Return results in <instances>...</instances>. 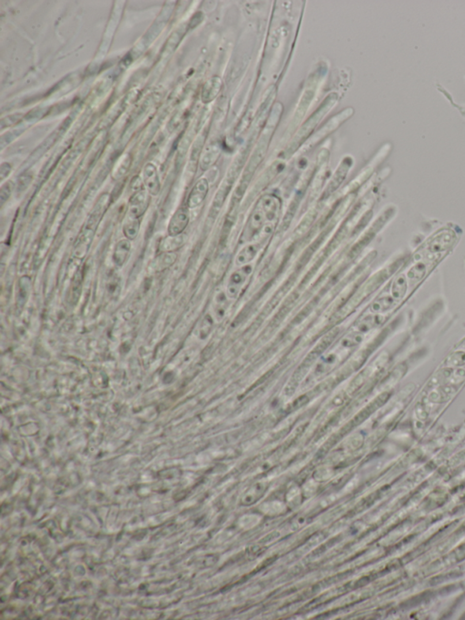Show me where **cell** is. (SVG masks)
Returning <instances> with one entry per match:
<instances>
[{
	"instance_id": "obj_1",
	"label": "cell",
	"mask_w": 465,
	"mask_h": 620,
	"mask_svg": "<svg viewBox=\"0 0 465 620\" xmlns=\"http://www.w3.org/2000/svg\"><path fill=\"white\" fill-rule=\"evenodd\" d=\"M251 271H252V269L250 267H246L245 269H242L237 272L232 273V276L229 279L228 285H227L228 297L237 298L239 293L241 292V290L243 289L245 281L248 278Z\"/></svg>"
},
{
	"instance_id": "obj_2",
	"label": "cell",
	"mask_w": 465,
	"mask_h": 620,
	"mask_svg": "<svg viewBox=\"0 0 465 620\" xmlns=\"http://www.w3.org/2000/svg\"><path fill=\"white\" fill-rule=\"evenodd\" d=\"M334 99H331V100H330V99H328V100H326L325 104H324V105L323 104V106H321V107H320L319 109H318V111L316 112V113L314 114V116H312L311 119L308 120V122L304 125V127L302 128L301 132H300L299 134L297 135L298 137H297V139H296V143H295V144H293V149H296V146H298V145H299L300 143H301V141H303V139H304V138L307 136L308 133H310V131L313 129V127H315V125L317 124L318 120L322 118V116L324 115V113L328 110V108H329V107H332V106H333V105H334V103H335V100H334Z\"/></svg>"
},
{
	"instance_id": "obj_3",
	"label": "cell",
	"mask_w": 465,
	"mask_h": 620,
	"mask_svg": "<svg viewBox=\"0 0 465 620\" xmlns=\"http://www.w3.org/2000/svg\"><path fill=\"white\" fill-rule=\"evenodd\" d=\"M189 223V212L187 209L181 208L175 213L168 226L169 236H179Z\"/></svg>"
},
{
	"instance_id": "obj_4",
	"label": "cell",
	"mask_w": 465,
	"mask_h": 620,
	"mask_svg": "<svg viewBox=\"0 0 465 620\" xmlns=\"http://www.w3.org/2000/svg\"><path fill=\"white\" fill-rule=\"evenodd\" d=\"M207 192H208V183L206 181V179L202 178L197 182L190 193L188 201H187L188 208L193 209L200 205L202 202L204 201V199L207 195Z\"/></svg>"
},
{
	"instance_id": "obj_5",
	"label": "cell",
	"mask_w": 465,
	"mask_h": 620,
	"mask_svg": "<svg viewBox=\"0 0 465 620\" xmlns=\"http://www.w3.org/2000/svg\"><path fill=\"white\" fill-rule=\"evenodd\" d=\"M148 205V197L145 192H138L131 198L129 204V215L132 218L138 219L145 213Z\"/></svg>"
},
{
	"instance_id": "obj_6",
	"label": "cell",
	"mask_w": 465,
	"mask_h": 620,
	"mask_svg": "<svg viewBox=\"0 0 465 620\" xmlns=\"http://www.w3.org/2000/svg\"><path fill=\"white\" fill-rule=\"evenodd\" d=\"M144 181L147 190L152 195H158L160 190V182L158 179V172L156 166L148 164L144 170Z\"/></svg>"
},
{
	"instance_id": "obj_7",
	"label": "cell",
	"mask_w": 465,
	"mask_h": 620,
	"mask_svg": "<svg viewBox=\"0 0 465 620\" xmlns=\"http://www.w3.org/2000/svg\"><path fill=\"white\" fill-rule=\"evenodd\" d=\"M349 167H350V163L348 161V159H344L343 162L339 166V168L336 171V173H335L334 178L332 179V181L330 182L329 186H328V189L326 190V194L327 195L333 193L341 185V183L343 182V178H345V176H346L347 172L349 170Z\"/></svg>"
},
{
	"instance_id": "obj_8",
	"label": "cell",
	"mask_w": 465,
	"mask_h": 620,
	"mask_svg": "<svg viewBox=\"0 0 465 620\" xmlns=\"http://www.w3.org/2000/svg\"><path fill=\"white\" fill-rule=\"evenodd\" d=\"M131 244L128 240L119 241L115 247L114 252V261L119 266H122L126 262L128 255L130 253Z\"/></svg>"
},
{
	"instance_id": "obj_9",
	"label": "cell",
	"mask_w": 465,
	"mask_h": 620,
	"mask_svg": "<svg viewBox=\"0 0 465 620\" xmlns=\"http://www.w3.org/2000/svg\"><path fill=\"white\" fill-rule=\"evenodd\" d=\"M257 251H258V247L257 246L251 245L246 247L243 250H241L240 253L238 254L237 258V263L239 265L247 264L250 261L255 258Z\"/></svg>"
},
{
	"instance_id": "obj_10",
	"label": "cell",
	"mask_w": 465,
	"mask_h": 620,
	"mask_svg": "<svg viewBox=\"0 0 465 620\" xmlns=\"http://www.w3.org/2000/svg\"><path fill=\"white\" fill-rule=\"evenodd\" d=\"M182 242H183V240H182L181 237H179V236H176V237L169 236L168 238L166 237L165 240H163L161 246H160V249H161L162 251L170 252L171 250L178 249L182 245Z\"/></svg>"
},
{
	"instance_id": "obj_11",
	"label": "cell",
	"mask_w": 465,
	"mask_h": 620,
	"mask_svg": "<svg viewBox=\"0 0 465 620\" xmlns=\"http://www.w3.org/2000/svg\"><path fill=\"white\" fill-rule=\"evenodd\" d=\"M124 234L129 239H134L139 232V223L135 218H133L131 222H127L123 229Z\"/></svg>"
},
{
	"instance_id": "obj_12",
	"label": "cell",
	"mask_w": 465,
	"mask_h": 620,
	"mask_svg": "<svg viewBox=\"0 0 465 620\" xmlns=\"http://www.w3.org/2000/svg\"><path fill=\"white\" fill-rule=\"evenodd\" d=\"M210 83L211 84L206 83V85H205V88L204 92H203V96L206 94V98L205 99H208V100H212L213 95H212L211 91H213L215 96H217L218 91H219V88H220V81H219V79H214L212 80H210Z\"/></svg>"
},
{
	"instance_id": "obj_13",
	"label": "cell",
	"mask_w": 465,
	"mask_h": 620,
	"mask_svg": "<svg viewBox=\"0 0 465 620\" xmlns=\"http://www.w3.org/2000/svg\"><path fill=\"white\" fill-rule=\"evenodd\" d=\"M177 257H178L177 254L166 252V253L162 254L161 256H159L154 261L158 263L159 268L162 266H165V268H167L177 260Z\"/></svg>"
},
{
	"instance_id": "obj_14",
	"label": "cell",
	"mask_w": 465,
	"mask_h": 620,
	"mask_svg": "<svg viewBox=\"0 0 465 620\" xmlns=\"http://www.w3.org/2000/svg\"><path fill=\"white\" fill-rule=\"evenodd\" d=\"M218 154H219V152H218L217 148H215V146H214L212 149H209L208 153H206L204 158H203L202 167L203 168H206L209 166H211L217 160Z\"/></svg>"
}]
</instances>
